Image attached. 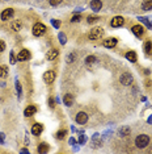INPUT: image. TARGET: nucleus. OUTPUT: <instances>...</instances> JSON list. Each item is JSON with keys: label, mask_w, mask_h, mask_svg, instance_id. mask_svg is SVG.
Returning <instances> with one entry per match:
<instances>
[{"label": "nucleus", "mask_w": 152, "mask_h": 154, "mask_svg": "<svg viewBox=\"0 0 152 154\" xmlns=\"http://www.w3.org/2000/svg\"><path fill=\"white\" fill-rule=\"evenodd\" d=\"M104 36V29L101 26H95L91 29V32H89V40L92 41H96V40H100V38H102Z\"/></svg>", "instance_id": "f257e3e1"}, {"label": "nucleus", "mask_w": 152, "mask_h": 154, "mask_svg": "<svg viewBox=\"0 0 152 154\" xmlns=\"http://www.w3.org/2000/svg\"><path fill=\"white\" fill-rule=\"evenodd\" d=\"M148 143H150V137H148L147 134H139L135 138V145L139 149H144Z\"/></svg>", "instance_id": "f03ea898"}, {"label": "nucleus", "mask_w": 152, "mask_h": 154, "mask_svg": "<svg viewBox=\"0 0 152 154\" xmlns=\"http://www.w3.org/2000/svg\"><path fill=\"white\" fill-rule=\"evenodd\" d=\"M32 32H33V34L36 37H41V36H43V34L46 33V26H45L42 23H37V24H34Z\"/></svg>", "instance_id": "7ed1b4c3"}, {"label": "nucleus", "mask_w": 152, "mask_h": 154, "mask_svg": "<svg viewBox=\"0 0 152 154\" xmlns=\"http://www.w3.org/2000/svg\"><path fill=\"white\" fill-rule=\"evenodd\" d=\"M123 24H125V19H123L122 16H115L112 19V21H110V25L113 28H119L122 26Z\"/></svg>", "instance_id": "20e7f679"}, {"label": "nucleus", "mask_w": 152, "mask_h": 154, "mask_svg": "<svg viewBox=\"0 0 152 154\" xmlns=\"http://www.w3.org/2000/svg\"><path fill=\"white\" fill-rule=\"evenodd\" d=\"M43 79H45V82H46L47 85H51V83L55 80V71H53V70L46 71L43 74Z\"/></svg>", "instance_id": "39448f33"}, {"label": "nucleus", "mask_w": 152, "mask_h": 154, "mask_svg": "<svg viewBox=\"0 0 152 154\" xmlns=\"http://www.w3.org/2000/svg\"><path fill=\"white\" fill-rule=\"evenodd\" d=\"M87 121H88V115L85 113V112L81 111L76 115V122H77V124L84 125V124H87Z\"/></svg>", "instance_id": "423d86ee"}, {"label": "nucleus", "mask_w": 152, "mask_h": 154, "mask_svg": "<svg viewBox=\"0 0 152 154\" xmlns=\"http://www.w3.org/2000/svg\"><path fill=\"white\" fill-rule=\"evenodd\" d=\"M30 57H32V55H30V51L26 50V49H24V50H21L19 53V55H17V59H19V61H21V62H25V61H29Z\"/></svg>", "instance_id": "0eeeda50"}, {"label": "nucleus", "mask_w": 152, "mask_h": 154, "mask_svg": "<svg viewBox=\"0 0 152 154\" xmlns=\"http://www.w3.org/2000/svg\"><path fill=\"white\" fill-rule=\"evenodd\" d=\"M133 75L129 74V72H125L122 76H121V83H122L123 86H130L131 83H133Z\"/></svg>", "instance_id": "6e6552de"}, {"label": "nucleus", "mask_w": 152, "mask_h": 154, "mask_svg": "<svg viewBox=\"0 0 152 154\" xmlns=\"http://www.w3.org/2000/svg\"><path fill=\"white\" fill-rule=\"evenodd\" d=\"M131 30H133V33L135 34L136 37H142L144 34V28L140 25V24H138V25H134L131 28Z\"/></svg>", "instance_id": "1a4fd4ad"}, {"label": "nucleus", "mask_w": 152, "mask_h": 154, "mask_svg": "<svg viewBox=\"0 0 152 154\" xmlns=\"http://www.w3.org/2000/svg\"><path fill=\"white\" fill-rule=\"evenodd\" d=\"M115 45H117V38H114V37H109L104 41V46L105 48L112 49V48H115Z\"/></svg>", "instance_id": "9d476101"}, {"label": "nucleus", "mask_w": 152, "mask_h": 154, "mask_svg": "<svg viewBox=\"0 0 152 154\" xmlns=\"http://www.w3.org/2000/svg\"><path fill=\"white\" fill-rule=\"evenodd\" d=\"M58 55H59V50H58V49H50L46 53V58L49 59V61H54Z\"/></svg>", "instance_id": "9b49d317"}, {"label": "nucleus", "mask_w": 152, "mask_h": 154, "mask_svg": "<svg viewBox=\"0 0 152 154\" xmlns=\"http://www.w3.org/2000/svg\"><path fill=\"white\" fill-rule=\"evenodd\" d=\"M13 9L12 8H7V9H4V11L1 12V15H0V17H1V20H8V19H11V17L13 16Z\"/></svg>", "instance_id": "f8f14e48"}, {"label": "nucleus", "mask_w": 152, "mask_h": 154, "mask_svg": "<svg viewBox=\"0 0 152 154\" xmlns=\"http://www.w3.org/2000/svg\"><path fill=\"white\" fill-rule=\"evenodd\" d=\"M42 131H43V125L42 124H34L33 127H32V133L34 136H39L41 133H42Z\"/></svg>", "instance_id": "ddd939ff"}, {"label": "nucleus", "mask_w": 152, "mask_h": 154, "mask_svg": "<svg viewBox=\"0 0 152 154\" xmlns=\"http://www.w3.org/2000/svg\"><path fill=\"white\" fill-rule=\"evenodd\" d=\"M91 8L93 9V11L98 12L100 9L102 8V3L100 2V0H92V2H91Z\"/></svg>", "instance_id": "4468645a"}, {"label": "nucleus", "mask_w": 152, "mask_h": 154, "mask_svg": "<svg viewBox=\"0 0 152 154\" xmlns=\"http://www.w3.org/2000/svg\"><path fill=\"white\" fill-rule=\"evenodd\" d=\"M36 112H37V108L36 107H34V106H29V107L25 108V111H24V115H25L26 117H30V116H33Z\"/></svg>", "instance_id": "2eb2a0df"}, {"label": "nucleus", "mask_w": 152, "mask_h": 154, "mask_svg": "<svg viewBox=\"0 0 152 154\" xmlns=\"http://www.w3.org/2000/svg\"><path fill=\"white\" fill-rule=\"evenodd\" d=\"M63 101H64V104H66L67 107H71L72 103H74V96L70 95V94H67V95H64Z\"/></svg>", "instance_id": "dca6fc26"}, {"label": "nucleus", "mask_w": 152, "mask_h": 154, "mask_svg": "<svg viewBox=\"0 0 152 154\" xmlns=\"http://www.w3.org/2000/svg\"><path fill=\"white\" fill-rule=\"evenodd\" d=\"M126 58L129 59L130 62H133V63H134V62H136V53H135V51H133V50L127 51V53H126Z\"/></svg>", "instance_id": "f3484780"}, {"label": "nucleus", "mask_w": 152, "mask_h": 154, "mask_svg": "<svg viewBox=\"0 0 152 154\" xmlns=\"http://www.w3.org/2000/svg\"><path fill=\"white\" fill-rule=\"evenodd\" d=\"M49 152V145L46 142H42L38 145V153H47Z\"/></svg>", "instance_id": "a211bd4d"}, {"label": "nucleus", "mask_w": 152, "mask_h": 154, "mask_svg": "<svg viewBox=\"0 0 152 154\" xmlns=\"http://www.w3.org/2000/svg\"><path fill=\"white\" fill-rule=\"evenodd\" d=\"M142 8H143L144 11H150V9H152V0H146V2L142 4Z\"/></svg>", "instance_id": "6ab92c4d"}, {"label": "nucleus", "mask_w": 152, "mask_h": 154, "mask_svg": "<svg viewBox=\"0 0 152 154\" xmlns=\"http://www.w3.org/2000/svg\"><path fill=\"white\" fill-rule=\"evenodd\" d=\"M118 133H119V136L125 137V136H127V134L130 133V128H129V127H123V128H121V129H119Z\"/></svg>", "instance_id": "aec40b11"}, {"label": "nucleus", "mask_w": 152, "mask_h": 154, "mask_svg": "<svg viewBox=\"0 0 152 154\" xmlns=\"http://www.w3.org/2000/svg\"><path fill=\"white\" fill-rule=\"evenodd\" d=\"M8 75V67L7 66H1L0 67V78H5Z\"/></svg>", "instance_id": "412c9836"}, {"label": "nucleus", "mask_w": 152, "mask_h": 154, "mask_svg": "<svg viewBox=\"0 0 152 154\" xmlns=\"http://www.w3.org/2000/svg\"><path fill=\"white\" fill-rule=\"evenodd\" d=\"M12 29L15 30V32H19V30L21 29V23H20V21H15L12 24Z\"/></svg>", "instance_id": "4be33fe9"}, {"label": "nucleus", "mask_w": 152, "mask_h": 154, "mask_svg": "<svg viewBox=\"0 0 152 154\" xmlns=\"http://www.w3.org/2000/svg\"><path fill=\"white\" fill-rule=\"evenodd\" d=\"M66 134H67V132H66L64 129H62V131H59V132L57 133V138L58 140H63L66 137Z\"/></svg>", "instance_id": "5701e85b"}, {"label": "nucleus", "mask_w": 152, "mask_h": 154, "mask_svg": "<svg viewBox=\"0 0 152 154\" xmlns=\"http://www.w3.org/2000/svg\"><path fill=\"white\" fill-rule=\"evenodd\" d=\"M144 50H146V53H152V42H146L144 44Z\"/></svg>", "instance_id": "b1692460"}, {"label": "nucleus", "mask_w": 152, "mask_h": 154, "mask_svg": "<svg viewBox=\"0 0 152 154\" xmlns=\"http://www.w3.org/2000/svg\"><path fill=\"white\" fill-rule=\"evenodd\" d=\"M95 61H96V57H93V55H89V57L85 58V63H87V65L95 63Z\"/></svg>", "instance_id": "393cba45"}, {"label": "nucleus", "mask_w": 152, "mask_h": 154, "mask_svg": "<svg viewBox=\"0 0 152 154\" xmlns=\"http://www.w3.org/2000/svg\"><path fill=\"white\" fill-rule=\"evenodd\" d=\"M97 20H98V17H97V16H89V17H88V23H89V24L96 23Z\"/></svg>", "instance_id": "a878e982"}, {"label": "nucleus", "mask_w": 152, "mask_h": 154, "mask_svg": "<svg viewBox=\"0 0 152 154\" xmlns=\"http://www.w3.org/2000/svg\"><path fill=\"white\" fill-rule=\"evenodd\" d=\"M62 2H63V0H50V4L53 7H57V5H59Z\"/></svg>", "instance_id": "bb28decb"}, {"label": "nucleus", "mask_w": 152, "mask_h": 154, "mask_svg": "<svg viewBox=\"0 0 152 154\" xmlns=\"http://www.w3.org/2000/svg\"><path fill=\"white\" fill-rule=\"evenodd\" d=\"M80 19H81V16H80V15H76V16H74V17L71 19V21H72V23H75V21H80Z\"/></svg>", "instance_id": "cd10ccee"}, {"label": "nucleus", "mask_w": 152, "mask_h": 154, "mask_svg": "<svg viewBox=\"0 0 152 154\" xmlns=\"http://www.w3.org/2000/svg\"><path fill=\"white\" fill-rule=\"evenodd\" d=\"M16 55L13 54V53H11V63H16Z\"/></svg>", "instance_id": "c85d7f7f"}, {"label": "nucleus", "mask_w": 152, "mask_h": 154, "mask_svg": "<svg viewBox=\"0 0 152 154\" xmlns=\"http://www.w3.org/2000/svg\"><path fill=\"white\" fill-rule=\"evenodd\" d=\"M4 49H5V44L3 42V41H0V53H1V51H4Z\"/></svg>", "instance_id": "c756f323"}, {"label": "nucleus", "mask_w": 152, "mask_h": 154, "mask_svg": "<svg viewBox=\"0 0 152 154\" xmlns=\"http://www.w3.org/2000/svg\"><path fill=\"white\" fill-rule=\"evenodd\" d=\"M49 106H50L51 108H54V106H55V103H54V99H53V97H50V99H49Z\"/></svg>", "instance_id": "7c9ffc66"}, {"label": "nucleus", "mask_w": 152, "mask_h": 154, "mask_svg": "<svg viewBox=\"0 0 152 154\" xmlns=\"http://www.w3.org/2000/svg\"><path fill=\"white\" fill-rule=\"evenodd\" d=\"M74 58H75V54H70V57H68V62H74Z\"/></svg>", "instance_id": "2f4dec72"}, {"label": "nucleus", "mask_w": 152, "mask_h": 154, "mask_svg": "<svg viewBox=\"0 0 152 154\" xmlns=\"http://www.w3.org/2000/svg\"><path fill=\"white\" fill-rule=\"evenodd\" d=\"M59 37H60V42H62V44H66V40H64V34L62 33Z\"/></svg>", "instance_id": "473e14b6"}, {"label": "nucleus", "mask_w": 152, "mask_h": 154, "mask_svg": "<svg viewBox=\"0 0 152 154\" xmlns=\"http://www.w3.org/2000/svg\"><path fill=\"white\" fill-rule=\"evenodd\" d=\"M17 91H19V95L21 94V86H20V83L17 82Z\"/></svg>", "instance_id": "72a5a7b5"}]
</instances>
